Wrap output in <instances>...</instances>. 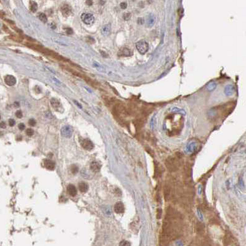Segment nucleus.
Listing matches in <instances>:
<instances>
[{
    "mask_svg": "<svg viewBox=\"0 0 246 246\" xmlns=\"http://www.w3.org/2000/svg\"><path fill=\"white\" fill-rule=\"evenodd\" d=\"M26 134H27L28 136H31L34 134V131L32 130V128H28L27 130H26Z\"/></svg>",
    "mask_w": 246,
    "mask_h": 246,
    "instance_id": "obj_24",
    "label": "nucleus"
},
{
    "mask_svg": "<svg viewBox=\"0 0 246 246\" xmlns=\"http://www.w3.org/2000/svg\"><path fill=\"white\" fill-rule=\"evenodd\" d=\"M100 3H102V5H103V4H104V3H106V1H100Z\"/></svg>",
    "mask_w": 246,
    "mask_h": 246,
    "instance_id": "obj_38",
    "label": "nucleus"
},
{
    "mask_svg": "<svg viewBox=\"0 0 246 246\" xmlns=\"http://www.w3.org/2000/svg\"><path fill=\"white\" fill-rule=\"evenodd\" d=\"M101 55H102V57H107V56H108V55H107V54L106 53L105 51H101Z\"/></svg>",
    "mask_w": 246,
    "mask_h": 246,
    "instance_id": "obj_33",
    "label": "nucleus"
},
{
    "mask_svg": "<svg viewBox=\"0 0 246 246\" xmlns=\"http://www.w3.org/2000/svg\"><path fill=\"white\" fill-rule=\"evenodd\" d=\"M114 210L117 213H122L124 212V205L123 203L117 202L114 205Z\"/></svg>",
    "mask_w": 246,
    "mask_h": 246,
    "instance_id": "obj_10",
    "label": "nucleus"
},
{
    "mask_svg": "<svg viewBox=\"0 0 246 246\" xmlns=\"http://www.w3.org/2000/svg\"><path fill=\"white\" fill-rule=\"evenodd\" d=\"M16 116L17 117V118H21L22 117V113L21 111H17V112H16Z\"/></svg>",
    "mask_w": 246,
    "mask_h": 246,
    "instance_id": "obj_27",
    "label": "nucleus"
},
{
    "mask_svg": "<svg viewBox=\"0 0 246 246\" xmlns=\"http://www.w3.org/2000/svg\"><path fill=\"white\" fill-rule=\"evenodd\" d=\"M78 188L82 193H85L88 189V186L85 182H80L78 184Z\"/></svg>",
    "mask_w": 246,
    "mask_h": 246,
    "instance_id": "obj_14",
    "label": "nucleus"
},
{
    "mask_svg": "<svg viewBox=\"0 0 246 246\" xmlns=\"http://www.w3.org/2000/svg\"><path fill=\"white\" fill-rule=\"evenodd\" d=\"M132 52L127 48H123L118 51V55L120 56H130L132 55Z\"/></svg>",
    "mask_w": 246,
    "mask_h": 246,
    "instance_id": "obj_8",
    "label": "nucleus"
},
{
    "mask_svg": "<svg viewBox=\"0 0 246 246\" xmlns=\"http://www.w3.org/2000/svg\"><path fill=\"white\" fill-rule=\"evenodd\" d=\"M86 3H87L88 5H89V6H91V5L93 4V2L92 1H91V0H88V1H86Z\"/></svg>",
    "mask_w": 246,
    "mask_h": 246,
    "instance_id": "obj_36",
    "label": "nucleus"
},
{
    "mask_svg": "<svg viewBox=\"0 0 246 246\" xmlns=\"http://www.w3.org/2000/svg\"><path fill=\"white\" fill-rule=\"evenodd\" d=\"M30 10L33 12H35L38 9L37 3L35 1H30Z\"/></svg>",
    "mask_w": 246,
    "mask_h": 246,
    "instance_id": "obj_16",
    "label": "nucleus"
},
{
    "mask_svg": "<svg viewBox=\"0 0 246 246\" xmlns=\"http://www.w3.org/2000/svg\"><path fill=\"white\" fill-rule=\"evenodd\" d=\"M172 112H179V113H181V114H183V113H185L184 111L182 110V109H180L179 108H177V107H174V108L172 109Z\"/></svg>",
    "mask_w": 246,
    "mask_h": 246,
    "instance_id": "obj_22",
    "label": "nucleus"
},
{
    "mask_svg": "<svg viewBox=\"0 0 246 246\" xmlns=\"http://www.w3.org/2000/svg\"><path fill=\"white\" fill-rule=\"evenodd\" d=\"M0 126H1V128H3V129L6 128V123H5L4 122H1V125H0Z\"/></svg>",
    "mask_w": 246,
    "mask_h": 246,
    "instance_id": "obj_34",
    "label": "nucleus"
},
{
    "mask_svg": "<svg viewBox=\"0 0 246 246\" xmlns=\"http://www.w3.org/2000/svg\"><path fill=\"white\" fill-rule=\"evenodd\" d=\"M233 91H234V88L233 87V86L228 85L225 88L224 93H225V94L228 95V96H230V95H231L233 93Z\"/></svg>",
    "mask_w": 246,
    "mask_h": 246,
    "instance_id": "obj_15",
    "label": "nucleus"
},
{
    "mask_svg": "<svg viewBox=\"0 0 246 246\" xmlns=\"http://www.w3.org/2000/svg\"><path fill=\"white\" fill-rule=\"evenodd\" d=\"M39 19H40L41 21H42V22H44V23H46L48 21L47 17H46V16L44 13H40V14H39Z\"/></svg>",
    "mask_w": 246,
    "mask_h": 246,
    "instance_id": "obj_17",
    "label": "nucleus"
},
{
    "mask_svg": "<svg viewBox=\"0 0 246 246\" xmlns=\"http://www.w3.org/2000/svg\"><path fill=\"white\" fill-rule=\"evenodd\" d=\"M71 171L73 173H77L78 171V168L76 165H72L71 167Z\"/></svg>",
    "mask_w": 246,
    "mask_h": 246,
    "instance_id": "obj_25",
    "label": "nucleus"
},
{
    "mask_svg": "<svg viewBox=\"0 0 246 246\" xmlns=\"http://www.w3.org/2000/svg\"><path fill=\"white\" fill-rule=\"evenodd\" d=\"M4 82L8 86H14L16 83V78L12 75H7L4 78Z\"/></svg>",
    "mask_w": 246,
    "mask_h": 246,
    "instance_id": "obj_7",
    "label": "nucleus"
},
{
    "mask_svg": "<svg viewBox=\"0 0 246 246\" xmlns=\"http://www.w3.org/2000/svg\"><path fill=\"white\" fill-rule=\"evenodd\" d=\"M73 102H75V104H76V105L77 106L79 107V108H80V109H82V106H81V105L80 104L78 103V102L76 101H75V100L73 101Z\"/></svg>",
    "mask_w": 246,
    "mask_h": 246,
    "instance_id": "obj_35",
    "label": "nucleus"
},
{
    "mask_svg": "<svg viewBox=\"0 0 246 246\" xmlns=\"http://www.w3.org/2000/svg\"><path fill=\"white\" fill-rule=\"evenodd\" d=\"M44 166L49 170H53L55 168V163L49 159H45L43 162Z\"/></svg>",
    "mask_w": 246,
    "mask_h": 246,
    "instance_id": "obj_9",
    "label": "nucleus"
},
{
    "mask_svg": "<svg viewBox=\"0 0 246 246\" xmlns=\"http://www.w3.org/2000/svg\"><path fill=\"white\" fill-rule=\"evenodd\" d=\"M130 13H125L124 14V16H123V18H124V19L126 20V21H127V20H128L129 19H130Z\"/></svg>",
    "mask_w": 246,
    "mask_h": 246,
    "instance_id": "obj_32",
    "label": "nucleus"
},
{
    "mask_svg": "<svg viewBox=\"0 0 246 246\" xmlns=\"http://www.w3.org/2000/svg\"><path fill=\"white\" fill-rule=\"evenodd\" d=\"M119 246H130V244L127 240H123V241L120 242Z\"/></svg>",
    "mask_w": 246,
    "mask_h": 246,
    "instance_id": "obj_23",
    "label": "nucleus"
},
{
    "mask_svg": "<svg viewBox=\"0 0 246 246\" xmlns=\"http://www.w3.org/2000/svg\"><path fill=\"white\" fill-rule=\"evenodd\" d=\"M81 145L86 150H91L94 148V144L88 139H84L81 142Z\"/></svg>",
    "mask_w": 246,
    "mask_h": 246,
    "instance_id": "obj_5",
    "label": "nucleus"
},
{
    "mask_svg": "<svg viewBox=\"0 0 246 246\" xmlns=\"http://www.w3.org/2000/svg\"><path fill=\"white\" fill-rule=\"evenodd\" d=\"M154 17L152 15H150L149 17V19L148 20V24H149V26H152V25L154 24Z\"/></svg>",
    "mask_w": 246,
    "mask_h": 246,
    "instance_id": "obj_19",
    "label": "nucleus"
},
{
    "mask_svg": "<svg viewBox=\"0 0 246 246\" xmlns=\"http://www.w3.org/2000/svg\"><path fill=\"white\" fill-rule=\"evenodd\" d=\"M101 167V164L98 162L94 161L91 163V165H90L91 170H92L93 172H96V173L99 172Z\"/></svg>",
    "mask_w": 246,
    "mask_h": 246,
    "instance_id": "obj_11",
    "label": "nucleus"
},
{
    "mask_svg": "<svg viewBox=\"0 0 246 246\" xmlns=\"http://www.w3.org/2000/svg\"><path fill=\"white\" fill-rule=\"evenodd\" d=\"M67 193L72 197L75 196L77 194V190L76 188H75V186L72 185V184H69V185L67 186Z\"/></svg>",
    "mask_w": 246,
    "mask_h": 246,
    "instance_id": "obj_12",
    "label": "nucleus"
},
{
    "mask_svg": "<svg viewBox=\"0 0 246 246\" xmlns=\"http://www.w3.org/2000/svg\"><path fill=\"white\" fill-rule=\"evenodd\" d=\"M14 106H16V107H19V106H20V104H19V102H16L15 103H14Z\"/></svg>",
    "mask_w": 246,
    "mask_h": 246,
    "instance_id": "obj_37",
    "label": "nucleus"
},
{
    "mask_svg": "<svg viewBox=\"0 0 246 246\" xmlns=\"http://www.w3.org/2000/svg\"><path fill=\"white\" fill-rule=\"evenodd\" d=\"M66 32L67 35H72L73 31L71 28H66Z\"/></svg>",
    "mask_w": 246,
    "mask_h": 246,
    "instance_id": "obj_28",
    "label": "nucleus"
},
{
    "mask_svg": "<svg viewBox=\"0 0 246 246\" xmlns=\"http://www.w3.org/2000/svg\"><path fill=\"white\" fill-rule=\"evenodd\" d=\"M36 123H37V122H36L35 120L33 119V118H32V119H30L29 120H28V124L32 127L35 126V125H36Z\"/></svg>",
    "mask_w": 246,
    "mask_h": 246,
    "instance_id": "obj_26",
    "label": "nucleus"
},
{
    "mask_svg": "<svg viewBox=\"0 0 246 246\" xmlns=\"http://www.w3.org/2000/svg\"><path fill=\"white\" fill-rule=\"evenodd\" d=\"M15 124H16V122L14 119H12V118H11V119L9 120V126L13 127V126H14V125H15Z\"/></svg>",
    "mask_w": 246,
    "mask_h": 246,
    "instance_id": "obj_29",
    "label": "nucleus"
},
{
    "mask_svg": "<svg viewBox=\"0 0 246 246\" xmlns=\"http://www.w3.org/2000/svg\"><path fill=\"white\" fill-rule=\"evenodd\" d=\"M82 21L87 25H92L94 22L95 18L93 14L89 13H83L81 16Z\"/></svg>",
    "mask_w": 246,
    "mask_h": 246,
    "instance_id": "obj_2",
    "label": "nucleus"
},
{
    "mask_svg": "<svg viewBox=\"0 0 246 246\" xmlns=\"http://www.w3.org/2000/svg\"><path fill=\"white\" fill-rule=\"evenodd\" d=\"M18 127H19V128L21 130H24V129H25V128H26V126H25V125L24 124V123H20V124L19 125V126H18Z\"/></svg>",
    "mask_w": 246,
    "mask_h": 246,
    "instance_id": "obj_31",
    "label": "nucleus"
},
{
    "mask_svg": "<svg viewBox=\"0 0 246 246\" xmlns=\"http://www.w3.org/2000/svg\"><path fill=\"white\" fill-rule=\"evenodd\" d=\"M93 65H94V67H96V69L98 70V71H99L101 72H103L104 71V68L102 67V66H101L99 63H96V62H94V64H93Z\"/></svg>",
    "mask_w": 246,
    "mask_h": 246,
    "instance_id": "obj_20",
    "label": "nucleus"
},
{
    "mask_svg": "<svg viewBox=\"0 0 246 246\" xmlns=\"http://www.w3.org/2000/svg\"><path fill=\"white\" fill-rule=\"evenodd\" d=\"M61 11L63 16H66V17L69 16L72 13V9L68 4H64L61 7Z\"/></svg>",
    "mask_w": 246,
    "mask_h": 246,
    "instance_id": "obj_6",
    "label": "nucleus"
},
{
    "mask_svg": "<svg viewBox=\"0 0 246 246\" xmlns=\"http://www.w3.org/2000/svg\"><path fill=\"white\" fill-rule=\"evenodd\" d=\"M127 3L123 2V3H120V8H121L122 9H125L127 8Z\"/></svg>",
    "mask_w": 246,
    "mask_h": 246,
    "instance_id": "obj_30",
    "label": "nucleus"
},
{
    "mask_svg": "<svg viewBox=\"0 0 246 246\" xmlns=\"http://www.w3.org/2000/svg\"><path fill=\"white\" fill-rule=\"evenodd\" d=\"M51 80L52 82H53L55 85H56L57 86H61V83L60 82V81H59L57 78H56L55 77H51Z\"/></svg>",
    "mask_w": 246,
    "mask_h": 246,
    "instance_id": "obj_21",
    "label": "nucleus"
},
{
    "mask_svg": "<svg viewBox=\"0 0 246 246\" xmlns=\"http://www.w3.org/2000/svg\"><path fill=\"white\" fill-rule=\"evenodd\" d=\"M136 49L139 53L141 54H144L148 52L149 49V44L146 41L141 40L136 43Z\"/></svg>",
    "mask_w": 246,
    "mask_h": 246,
    "instance_id": "obj_1",
    "label": "nucleus"
},
{
    "mask_svg": "<svg viewBox=\"0 0 246 246\" xmlns=\"http://www.w3.org/2000/svg\"><path fill=\"white\" fill-rule=\"evenodd\" d=\"M73 133V130L69 125H66L61 129V134L64 137L71 138Z\"/></svg>",
    "mask_w": 246,
    "mask_h": 246,
    "instance_id": "obj_3",
    "label": "nucleus"
},
{
    "mask_svg": "<svg viewBox=\"0 0 246 246\" xmlns=\"http://www.w3.org/2000/svg\"><path fill=\"white\" fill-rule=\"evenodd\" d=\"M111 25L107 24L102 28L101 33H102V35L104 36H108L109 35V34L111 33Z\"/></svg>",
    "mask_w": 246,
    "mask_h": 246,
    "instance_id": "obj_13",
    "label": "nucleus"
},
{
    "mask_svg": "<svg viewBox=\"0 0 246 246\" xmlns=\"http://www.w3.org/2000/svg\"><path fill=\"white\" fill-rule=\"evenodd\" d=\"M51 106L56 111L58 112H61V110H62V106L61 104V102L59 100H57L56 98H52L51 99Z\"/></svg>",
    "mask_w": 246,
    "mask_h": 246,
    "instance_id": "obj_4",
    "label": "nucleus"
},
{
    "mask_svg": "<svg viewBox=\"0 0 246 246\" xmlns=\"http://www.w3.org/2000/svg\"><path fill=\"white\" fill-rule=\"evenodd\" d=\"M216 84L215 83H209L207 86V89L209 91H212L213 89H215V88H216Z\"/></svg>",
    "mask_w": 246,
    "mask_h": 246,
    "instance_id": "obj_18",
    "label": "nucleus"
}]
</instances>
